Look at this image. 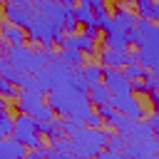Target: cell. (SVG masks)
Masks as SVG:
<instances>
[{
  "instance_id": "44dd1931",
  "label": "cell",
  "mask_w": 159,
  "mask_h": 159,
  "mask_svg": "<svg viewBox=\"0 0 159 159\" xmlns=\"http://www.w3.org/2000/svg\"><path fill=\"white\" fill-rule=\"evenodd\" d=\"M109 20H112V12L107 10V5H102V7H94L92 10V25L97 27V30H107L109 27Z\"/></svg>"
},
{
  "instance_id": "603a6c76",
  "label": "cell",
  "mask_w": 159,
  "mask_h": 159,
  "mask_svg": "<svg viewBox=\"0 0 159 159\" xmlns=\"http://www.w3.org/2000/svg\"><path fill=\"white\" fill-rule=\"evenodd\" d=\"M72 15H75V20H77V25H92V7H87V5H75L72 7Z\"/></svg>"
},
{
  "instance_id": "7402d4cb",
  "label": "cell",
  "mask_w": 159,
  "mask_h": 159,
  "mask_svg": "<svg viewBox=\"0 0 159 159\" xmlns=\"http://www.w3.org/2000/svg\"><path fill=\"white\" fill-rule=\"evenodd\" d=\"M60 127H62V134L65 137H72L77 134L82 127H84V119H75V117H62L60 119Z\"/></svg>"
},
{
  "instance_id": "9c48e42d",
  "label": "cell",
  "mask_w": 159,
  "mask_h": 159,
  "mask_svg": "<svg viewBox=\"0 0 159 159\" xmlns=\"http://www.w3.org/2000/svg\"><path fill=\"white\" fill-rule=\"evenodd\" d=\"M159 152V142L157 137L152 139H144V142H137V139H127L124 137V147H122V159H144V157H152Z\"/></svg>"
},
{
  "instance_id": "5b68a950",
  "label": "cell",
  "mask_w": 159,
  "mask_h": 159,
  "mask_svg": "<svg viewBox=\"0 0 159 159\" xmlns=\"http://www.w3.org/2000/svg\"><path fill=\"white\" fill-rule=\"evenodd\" d=\"M5 57H7L20 72H25V75H35L37 70H42V67L47 65L42 50H32V47H27V45H7Z\"/></svg>"
},
{
  "instance_id": "484cf974",
  "label": "cell",
  "mask_w": 159,
  "mask_h": 159,
  "mask_svg": "<svg viewBox=\"0 0 159 159\" xmlns=\"http://www.w3.org/2000/svg\"><path fill=\"white\" fill-rule=\"evenodd\" d=\"M62 32H77V20L72 15V7H65L62 12Z\"/></svg>"
},
{
  "instance_id": "2e32d148",
  "label": "cell",
  "mask_w": 159,
  "mask_h": 159,
  "mask_svg": "<svg viewBox=\"0 0 159 159\" xmlns=\"http://www.w3.org/2000/svg\"><path fill=\"white\" fill-rule=\"evenodd\" d=\"M87 99H89L92 107H99V104H109L112 94H109V89L102 82H97V84H89L87 87Z\"/></svg>"
},
{
  "instance_id": "83f0119b",
  "label": "cell",
  "mask_w": 159,
  "mask_h": 159,
  "mask_svg": "<svg viewBox=\"0 0 159 159\" xmlns=\"http://www.w3.org/2000/svg\"><path fill=\"white\" fill-rule=\"evenodd\" d=\"M52 144V149H57V152H62V154H72L70 152V137H57V139H50Z\"/></svg>"
},
{
  "instance_id": "ba28073f",
  "label": "cell",
  "mask_w": 159,
  "mask_h": 159,
  "mask_svg": "<svg viewBox=\"0 0 159 159\" xmlns=\"http://www.w3.org/2000/svg\"><path fill=\"white\" fill-rule=\"evenodd\" d=\"M102 84L109 89L112 97L132 94V80H127L122 75V70H117V67H102Z\"/></svg>"
},
{
  "instance_id": "e0dca14e",
  "label": "cell",
  "mask_w": 159,
  "mask_h": 159,
  "mask_svg": "<svg viewBox=\"0 0 159 159\" xmlns=\"http://www.w3.org/2000/svg\"><path fill=\"white\" fill-rule=\"evenodd\" d=\"M102 42H104V47H109V50H129V40H127V32L107 30Z\"/></svg>"
},
{
  "instance_id": "9a60e30c",
  "label": "cell",
  "mask_w": 159,
  "mask_h": 159,
  "mask_svg": "<svg viewBox=\"0 0 159 159\" xmlns=\"http://www.w3.org/2000/svg\"><path fill=\"white\" fill-rule=\"evenodd\" d=\"M134 10H137V17L142 20H159V2L157 0H134Z\"/></svg>"
},
{
  "instance_id": "7a4b0ae2",
  "label": "cell",
  "mask_w": 159,
  "mask_h": 159,
  "mask_svg": "<svg viewBox=\"0 0 159 159\" xmlns=\"http://www.w3.org/2000/svg\"><path fill=\"white\" fill-rule=\"evenodd\" d=\"M45 102H47V104H50V109H52L55 114H60V117L84 119V117L92 112V104H89L87 94H82V92L72 89L67 82L50 87V89H47V99H45Z\"/></svg>"
},
{
  "instance_id": "7c38bea8",
  "label": "cell",
  "mask_w": 159,
  "mask_h": 159,
  "mask_svg": "<svg viewBox=\"0 0 159 159\" xmlns=\"http://www.w3.org/2000/svg\"><path fill=\"white\" fill-rule=\"evenodd\" d=\"M129 62H134L129 50H109V47L99 50V65L102 67H117V70H122Z\"/></svg>"
},
{
  "instance_id": "8d00e7d4",
  "label": "cell",
  "mask_w": 159,
  "mask_h": 159,
  "mask_svg": "<svg viewBox=\"0 0 159 159\" xmlns=\"http://www.w3.org/2000/svg\"><path fill=\"white\" fill-rule=\"evenodd\" d=\"M147 97H149V102H152V104H157V102H159V89H149V92H147Z\"/></svg>"
},
{
  "instance_id": "277c9868",
  "label": "cell",
  "mask_w": 159,
  "mask_h": 159,
  "mask_svg": "<svg viewBox=\"0 0 159 159\" xmlns=\"http://www.w3.org/2000/svg\"><path fill=\"white\" fill-rule=\"evenodd\" d=\"M15 107L22 114H30L35 122H47L55 119V112L50 109V104L45 102V94L37 89H20L15 97Z\"/></svg>"
},
{
  "instance_id": "8992f818",
  "label": "cell",
  "mask_w": 159,
  "mask_h": 159,
  "mask_svg": "<svg viewBox=\"0 0 159 159\" xmlns=\"http://www.w3.org/2000/svg\"><path fill=\"white\" fill-rule=\"evenodd\" d=\"M10 137L17 139V142H20L22 147H27V149L42 144V139H40V134H37V122H35L30 114H22V112H17V117H12V134H10Z\"/></svg>"
},
{
  "instance_id": "ffe728a7",
  "label": "cell",
  "mask_w": 159,
  "mask_h": 159,
  "mask_svg": "<svg viewBox=\"0 0 159 159\" xmlns=\"http://www.w3.org/2000/svg\"><path fill=\"white\" fill-rule=\"evenodd\" d=\"M37 134H45L47 139H57V137H65L62 134V127H60V119H47V122H37Z\"/></svg>"
},
{
  "instance_id": "7bdbcfd3",
  "label": "cell",
  "mask_w": 159,
  "mask_h": 159,
  "mask_svg": "<svg viewBox=\"0 0 159 159\" xmlns=\"http://www.w3.org/2000/svg\"><path fill=\"white\" fill-rule=\"evenodd\" d=\"M0 22H2V20H0Z\"/></svg>"
},
{
  "instance_id": "30bf717a",
  "label": "cell",
  "mask_w": 159,
  "mask_h": 159,
  "mask_svg": "<svg viewBox=\"0 0 159 159\" xmlns=\"http://www.w3.org/2000/svg\"><path fill=\"white\" fill-rule=\"evenodd\" d=\"M109 104L119 112V114H124V117H132V119H144L147 117V109H144V104L134 97V94H122V97H112L109 99Z\"/></svg>"
},
{
  "instance_id": "d6986e66",
  "label": "cell",
  "mask_w": 159,
  "mask_h": 159,
  "mask_svg": "<svg viewBox=\"0 0 159 159\" xmlns=\"http://www.w3.org/2000/svg\"><path fill=\"white\" fill-rule=\"evenodd\" d=\"M57 60L65 62V65L72 67V70H80V67L84 65V55H82L80 50H60V52H57Z\"/></svg>"
},
{
  "instance_id": "d4e9b609",
  "label": "cell",
  "mask_w": 159,
  "mask_h": 159,
  "mask_svg": "<svg viewBox=\"0 0 159 159\" xmlns=\"http://www.w3.org/2000/svg\"><path fill=\"white\" fill-rule=\"evenodd\" d=\"M12 134V114L7 109H0V139Z\"/></svg>"
},
{
  "instance_id": "f1b7e54d",
  "label": "cell",
  "mask_w": 159,
  "mask_h": 159,
  "mask_svg": "<svg viewBox=\"0 0 159 159\" xmlns=\"http://www.w3.org/2000/svg\"><path fill=\"white\" fill-rule=\"evenodd\" d=\"M42 159H75V157H72V154H62V152H57V149H52V147H45Z\"/></svg>"
},
{
  "instance_id": "836d02e7",
  "label": "cell",
  "mask_w": 159,
  "mask_h": 159,
  "mask_svg": "<svg viewBox=\"0 0 159 159\" xmlns=\"http://www.w3.org/2000/svg\"><path fill=\"white\" fill-rule=\"evenodd\" d=\"M144 122H147V124L152 127V132H154V134L159 132V114H157V112H152L149 117H144Z\"/></svg>"
},
{
  "instance_id": "ac0fdd59",
  "label": "cell",
  "mask_w": 159,
  "mask_h": 159,
  "mask_svg": "<svg viewBox=\"0 0 159 159\" xmlns=\"http://www.w3.org/2000/svg\"><path fill=\"white\" fill-rule=\"evenodd\" d=\"M80 75H82V80H84L87 87L97 84V82H102V65L99 62H84L80 67Z\"/></svg>"
},
{
  "instance_id": "4316f807",
  "label": "cell",
  "mask_w": 159,
  "mask_h": 159,
  "mask_svg": "<svg viewBox=\"0 0 159 159\" xmlns=\"http://www.w3.org/2000/svg\"><path fill=\"white\" fill-rule=\"evenodd\" d=\"M122 147H124V137H122L119 132H109V137H107V149L122 152Z\"/></svg>"
},
{
  "instance_id": "4fadbf2b",
  "label": "cell",
  "mask_w": 159,
  "mask_h": 159,
  "mask_svg": "<svg viewBox=\"0 0 159 159\" xmlns=\"http://www.w3.org/2000/svg\"><path fill=\"white\" fill-rule=\"evenodd\" d=\"M27 147H22L17 139L12 137H2L0 139V159H25Z\"/></svg>"
},
{
  "instance_id": "1f68e13d",
  "label": "cell",
  "mask_w": 159,
  "mask_h": 159,
  "mask_svg": "<svg viewBox=\"0 0 159 159\" xmlns=\"http://www.w3.org/2000/svg\"><path fill=\"white\" fill-rule=\"evenodd\" d=\"M84 124H87V127H102V117H99L97 112H89V114L84 117Z\"/></svg>"
},
{
  "instance_id": "8fae6325",
  "label": "cell",
  "mask_w": 159,
  "mask_h": 159,
  "mask_svg": "<svg viewBox=\"0 0 159 159\" xmlns=\"http://www.w3.org/2000/svg\"><path fill=\"white\" fill-rule=\"evenodd\" d=\"M2 17L5 22H12L17 27H27L30 17H32V2L30 5H10V2H2Z\"/></svg>"
},
{
  "instance_id": "b9f144b4",
  "label": "cell",
  "mask_w": 159,
  "mask_h": 159,
  "mask_svg": "<svg viewBox=\"0 0 159 159\" xmlns=\"http://www.w3.org/2000/svg\"><path fill=\"white\" fill-rule=\"evenodd\" d=\"M75 159H77V157H75Z\"/></svg>"
},
{
  "instance_id": "cb8c5ba5",
  "label": "cell",
  "mask_w": 159,
  "mask_h": 159,
  "mask_svg": "<svg viewBox=\"0 0 159 159\" xmlns=\"http://www.w3.org/2000/svg\"><path fill=\"white\" fill-rule=\"evenodd\" d=\"M144 72H147V70H144L139 62H129V65H124V70H122V75H124L127 80H142Z\"/></svg>"
},
{
  "instance_id": "52a82bcc",
  "label": "cell",
  "mask_w": 159,
  "mask_h": 159,
  "mask_svg": "<svg viewBox=\"0 0 159 159\" xmlns=\"http://www.w3.org/2000/svg\"><path fill=\"white\" fill-rule=\"evenodd\" d=\"M137 12L129 7V0H119L112 10V20H109V27L107 30H117V32H129L134 25H137ZM104 30V32H107Z\"/></svg>"
},
{
  "instance_id": "74e56055",
  "label": "cell",
  "mask_w": 159,
  "mask_h": 159,
  "mask_svg": "<svg viewBox=\"0 0 159 159\" xmlns=\"http://www.w3.org/2000/svg\"><path fill=\"white\" fill-rule=\"evenodd\" d=\"M2 2H10V5H30L32 0H2Z\"/></svg>"
},
{
  "instance_id": "d590c367",
  "label": "cell",
  "mask_w": 159,
  "mask_h": 159,
  "mask_svg": "<svg viewBox=\"0 0 159 159\" xmlns=\"http://www.w3.org/2000/svg\"><path fill=\"white\" fill-rule=\"evenodd\" d=\"M104 2H107V0H80V5H87V7H92V10H94V7H102Z\"/></svg>"
},
{
  "instance_id": "d6a6232c",
  "label": "cell",
  "mask_w": 159,
  "mask_h": 159,
  "mask_svg": "<svg viewBox=\"0 0 159 159\" xmlns=\"http://www.w3.org/2000/svg\"><path fill=\"white\" fill-rule=\"evenodd\" d=\"M42 154H45V147L40 144V147L27 149V152H25V159H42Z\"/></svg>"
},
{
  "instance_id": "e575fe53",
  "label": "cell",
  "mask_w": 159,
  "mask_h": 159,
  "mask_svg": "<svg viewBox=\"0 0 159 159\" xmlns=\"http://www.w3.org/2000/svg\"><path fill=\"white\" fill-rule=\"evenodd\" d=\"M84 35L92 37V40H99V30H97L94 25H84Z\"/></svg>"
},
{
  "instance_id": "f546056e",
  "label": "cell",
  "mask_w": 159,
  "mask_h": 159,
  "mask_svg": "<svg viewBox=\"0 0 159 159\" xmlns=\"http://www.w3.org/2000/svg\"><path fill=\"white\" fill-rule=\"evenodd\" d=\"M92 159H122V154H119V152H112V149H107V147H104V149H99Z\"/></svg>"
},
{
  "instance_id": "3957f363",
  "label": "cell",
  "mask_w": 159,
  "mask_h": 159,
  "mask_svg": "<svg viewBox=\"0 0 159 159\" xmlns=\"http://www.w3.org/2000/svg\"><path fill=\"white\" fill-rule=\"evenodd\" d=\"M107 137H109V129H104V127H87L84 124L77 134L70 137V152L77 159H92L99 149L107 147Z\"/></svg>"
},
{
  "instance_id": "4dcf8cb0",
  "label": "cell",
  "mask_w": 159,
  "mask_h": 159,
  "mask_svg": "<svg viewBox=\"0 0 159 159\" xmlns=\"http://www.w3.org/2000/svg\"><path fill=\"white\" fill-rule=\"evenodd\" d=\"M147 92H149V87L144 80H132V94H147Z\"/></svg>"
},
{
  "instance_id": "60d3db41",
  "label": "cell",
  "mask_w": 159,
  "mask_h": 159,
  "mask_svg": "<svg viewBox=\"0 0 159 159\" xmlns=\"http://www.w3.org/2000/svg\"><path fill=\"white\" fill-rule=\"evenodd\" d=\"M144 159H159V157H157V154H152V157H144Z\"/></svg>"
},
{
  "instance_id": "5bb4252c",
  "label": "cell",
  "mask_w": 159,
  "mask_h": 159,
  "mask_svg": "<svg viewBox=\"0 0 159 159\" xmlns=\"http://www.w3.org/2000/svg\"><path fill=\"white\" fill-rule=\"evenodd\" d=\"M0 37L7 42V45H25L27 42V35L22 27L12 25V22H0Z\"/></svg>"
},
{
  "instance_id": "f35d334b",
  "label": "cell",
  "mask_w": 159,
  "mask_h": 159,
  "mask_svg": "<svg viewBox=\"0 0 159 159\" xmlns=\"http://www.w3.org/2000/svg\"><path fill=\"white\" fill-rule=\"evenodd\" d=\"M52 2H60V5H65V7H75V0H52Z\"/></svg>"
},
{
  "instance_id": "ab89813d",
  "label": "cell",
  "mask_w": 159,
  "mask_h": 159,
  "mask_svg": "<svg viewBox=\"0 0 159 159\" xmlns=\"http://www.w3.org/2000/svg\"><path fill=\"white\" fill-rule=\"evenodd\" d=\"M5 52H7V42L0 37V55H5Z\"/></svg>"
},
{
  "instance_id": "6da1fadb",
  "label": "cell",
  "mask_w": 159,
  "mask_h": 159,
  "mask_svg": "<svg viewBox=\"0 0 159 159\" xmlns=\"http://www.w3.org/2000/svg\"><path fill=\"white\" fill-rule=\"evenodd\" d=\"M62 12L65 5L52 0H32V17L25 27V35L30 42L40 47H52L60 42L62 32Z\"/></svg>"
}]
</instances>
